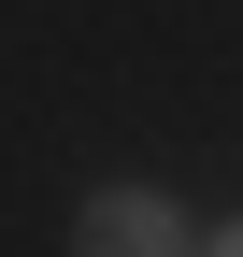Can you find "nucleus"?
<instances>
[{
    "mask_svg": "<svg viewBox=\"0 0 243 257\" xmlns=\"http://www.w3.org/2000/svg\"><path fill=\"white\" fill-rule=\"evenodd\" d=\"M72 257H200V229L158 200V186H100L72 214Z\"/></svg>",
    "mask_w": 243,
    "mask_h": 257,
    "instance_id": "obj_1",
    "label": "nucleus"
},
{
    "mask_svg": "<svg viewBox=\"0 0 243 257\" xmlns=\"http://www.w3.org/2000/svg\"><path fill=\"white\" fill-rule=\"evenodd\" d=\"M200 257H243V229H215V243H200Z\"/></svg>",
    "mask_w": 243,
    "mask_h": 257,
    "instance_id": "obj_2",
    "label": "nucleus"
}]
</instances>
